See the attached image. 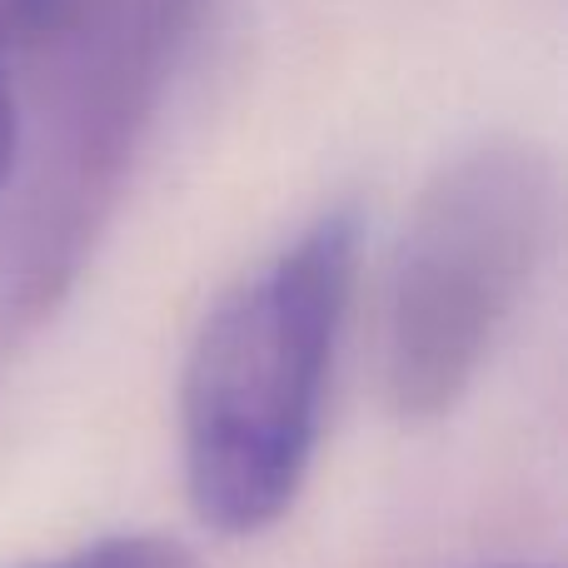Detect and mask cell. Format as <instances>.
I'll return each instance as SVG.
<instances>
[{"label":"cell","instance_id":"obj_1","mask_svg":"<svg viewBox=\"0 0 568 568\" xmlns=\"http://www.w3.org/2000/svg\"><path fill=\"white\" fill-rule=\"evenodd\" d=\"M364 220L329 205L205 314L180 374V469L195 519L255 539L294 509L320 449Z\"/></svg>","mask_w":568,"mask_h":568},{"label":"cell","instance_id":"obj_2","mask_svg":"<svg viewBox=\"0 0 568 568\" xmlns=\"http://www.w3.org/2000/svg\"><path fill=\"white\" fill-rule=\"evenodd\" d=\"M559 230L549 150L494 135L434 170L389 260L379 379L399 419L449 414L529 300Z\"/></svg>","mask_w":568,"mask_h":568},{"label":"cell","instance_id":"obj_3","mask_svg":"<svg viewBox=\"0 0 568 568\" xmlns=\"http://www.w3.org/2000/svg\"><path fill=\"white\" fill-rule=\"evenodd\" d=\"M225 0H80L50 120L0 235V334L40 320L115 215L140 150Z\"/></svg>","mask_w":568,"mask_h":568},{"label":"cell","instance_id":"obj_4","mask_svg":"<svg viewBox=\"0 0 568 568\" xmlns=\"http://www.w3.org/2000/svg\"><path fill=\"white\" fill-rule=\"evenodd\" d=\"M30 568H200V559L165 534H110V539L80 544V549L40 559Z\"/></svg>","mask_w":568,"mask_h":568},{"label":"cell","instance_id":"obj_5","mask_svg":"<svg viewBox=\"0 0 568 568\" xmlns=\"http://www.w3.org/2000/svg\"><path fill=\"white\" fill-rule=\"evenodd\" d=\"M80 0H0V55L30 50L70 26Z\"/></svg>","mask_w":568,"mask_h":568},{"label":"cell","instance_id":"obj_6","mask_svg":"<svg viewBox=\"0 0 568 568\" xmlns=\"http://www.w3.org/2000/svg\"><path fill=\"white\" fill-rule=\"evenodd\" d=\"M20 110H16V95H10V80H6V55H0V205H6V190L16 180V160H20Z\"/></svg>","mask_w":568,"mask_h":568},{"label":"cell","instance_id":"obj_7","mask_svg":"<svg viewBox=\"0 0 568 568\" xmlns=\"http://www.w3.org/2000/svg\"><path fill=\"white\" fill-rule=\"evenodd\" d=\"M494 568H539V564H494Z\"/></svg>","mask_w":568,"mask_h":568}]
</instances>
